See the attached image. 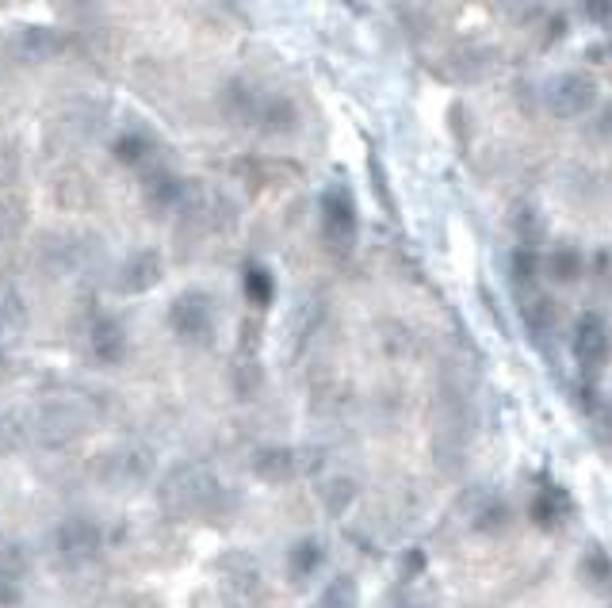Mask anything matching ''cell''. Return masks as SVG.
Masks as SVG:
<instances>
[{"label": "cell", "instance_id": "obj_1", "mask_svg": "<svg viewBox=\"0 0 612 608\" xmlns=\"http://www.w3.org/2000/svg\"><path fill=\"white\" fill-rule=\"evenodd\" d=\"M222 498V486L219 478L211 475L203 463H192V459H184V463H173L165 478L157 482V501L169 509V513H180V517H188V513H207V509H215Z\"/></svg>", "mask_w": 612, "mask_h": 608}, {"label": "cell", "instance_id": "obj_2", "mask_svg": "<svg viewBox=\"0 0 612 608\" xmlns=\"http://www.w3.org/2000/svg\"><path fill=\"white\" fill-rule=\"evenodd\" d=\"M153 475V456L138 444H119L92 459V478L104 490H138Z\"/></svg>", "mask_w": 612, "mask_h": 608}, {"label": "cell", "instance_id": "obj_3", "mask_svg": "<svg viewBox=\"0 0 612 608\" xmlns=\"http://www.w3.org/2000/svg\"><path fill=\"white\" fill-rule=\"evenodd\" d=\"M27 429H31V440L43 444V448H66L85 433V410L73 406V402H62V398L43 402L27 417Z\"/></svg>", "mask_w": 612, "mask_h": 608}, {"label": "cell", "instance_id": "obj_4", "mask_svg": "<svg viewBox=\"0 0 612 608\" xmlns=\"http://www.w3.org/2000/svg\"><path fill=\"white\" fill-rule=\"evenodd\" d=\"M544 104L559 119H578V115H586L597 104V81L586 77V73H563V77L547 81Z\"/></svg>", "mask_w": 612, "mask_h": 608}, {"label": "cell", "instance_id": "obj_5", "mask_svg": "<svg viewBox=\"0 0 612 608\" xmlns=\"http://www.w3.org/2000/svg\"><path fill=\"white\" fill-rule=\"evenodd\" d=\"M100 547H104V532H100V524L88 521V517H66L54 528V551L69 566L92 563L100 555Z\"/></svg>", "mask_w": 612, "mask_h": 608}, {"label": "cell", "instance_id": "obj_6", "mask_svg": "<svg viewBox=\"0 0 612 608\" xmlns=\"http://www.w3.org/2000/svg\"><path fill=\"white\" fill-rule=\"evenodd\" d=\"M219 586L222 593L241 605V601H253L257 593H261V570H257V559L253 555H245V551H234V555H226L219 559Z\"/></svg>", "mask_w": 612, "mask_h": 608}, {"label": "cell", "instance_id": "obj_7", "mask_svg": "<svg viewBox=\"0 0 612 608\" xmlns=\"http://www.w3.org/2000/svg\"><path fill=\"white\" fill-rule=\"evenodd\" d=\"M299 467H303V459L295 448H287V444H261L253 456H249V471L268 482V486H284L291 478L299 475Z\"/></svg>", "mask_w": 612, "mask_h": 608}, {"label": "cell", "instance_id": "obj_8", "mask_svg": "<svg viewBox=\"0 0 612 608\" xmlns=\"http://www.w3.org/2000/svg\"><path fill=\"white\" fill-rule=\"evenodd\" d=\"M609 348H612V337H609V326L601 318H582L578 329H574V356L582 360V368H601L609 360Z\"/></svg>", "mask_w": 612, "mask_h": 608}, {"label": "cell", "instance_id": "obj_9", "mask_svg": "<svg viewBox=\"0 0 612 608\" xmlns=\"http://www.w3.org/2000/svg\"><path fill=\"white\" fill-rule=\"evenodd\" d=\"M173 329L180 337H188V341H203L207 333H211V306L203 295H184L180 303L173 306Z\"/></svg>", "mask_w": 612, "mask_h": 608}, {"label": "cell", "instance_id": "obj_10", "mask_svg": "<svg viewBox=\"0 0 612 608\" xmlns=\"http://www.w3.org/2000/svg\"><path fill=\"white\" fill-rule=\"evenodd\" d=\"M322 559H326L322 543L314 540V536H306V540L295 543L291 555H287V578H291V582H306V578L322 566Z\"/></svg>", "mask_w": 612, "mask_h": 608}, {"label": "cell", "instance_id": "obj_11", "mask_svg": "<svg viewBox=\"0 0 612 608\" xmlns=\"http://www.w3.org/2000/svg\"><path fill=\"white\" fill-rule=\"evenodd\" d=\"M31 570V555L20 540H0V578L4 582H16L20 586Z\"/></svg>", "mask_w": 612, "mask_h": 608}, {"label": "cell", "instance_id": "obj_12", "mask_svg": "<svg viewBox=\"0 0 612 608\" xmlns=\"http://www.w3.org/2000/svg\"><path fill=\"white\" fill-rule=\"evenodd\" d=\"M318 498H322V505H326V513L341 517L352 501H356V482H352V478H345V475L326 478V482H322V490H318Z\"/></svg>", "mask_w": 612, "mask_h": 608}, {"label": "cell", "instance_id": "obj_13", "mask_svg": "<svg viewBox=\"0 0 612 608\" xmlns=\"http://www.w3.org/2000/svg\"><path fill=\"white\" fill-rule=\"evenodd\" d=\"M31 440V429H27V413H4L0 417V456L16 452Z\"/></svg>", "mask_w": 612, "mask_h": 608}, {"label": "cell", "instance_id": "obj_14", "mask_svg": "<svg viewBox=\"0 0 612 608\" xmlns=\"http://www.w3.org/2000/svg\"><path fill=\"white\" fill-rule=\"evenodd\" d=\"M547 272H551L559 283H574L582 276V257H578L574 249H555L551 261H547Z\"/></svg>", "mask_w": 612, "mask_h": 608}, {"label": "cell", "instance_id": "obj_15", "mask_svg": "<svg viewBox=\"0 0 612 608\" xmlns=\"http://www.w3.org/2000/svg\"><path fill=\"white\" fill-rule=\"evenodd\" d=\"M356 605V586H352V578H333L322 593V605L318 608H352Z\"/></svg>", "mask_w": 612, "mask_h": 608}, {"label": "cell", "instance_id": "obj_16", "mask_svg": "<svg viewBox=\"0 0 612 608\" xmlns=\"http://www.w3.org/2000/svg\"><path fill=\"white\" fill-rule=\"evenodd\" d=\"M96 352H100V360H119V352H123V333L115 322H100L96 326Z\"/></svg>", "mask_w": 612, "mask_h": 608}, {"label": "cell", "instance_id": "obj_17", "mask_svg": "<svg viewBox=\"0 0 612 608\" xmlns=\"http://www.w3.org/2000/svg\"><path fill=\"white\" fill-rule=\"evenodd\" d=\"M582 12L593 23H612V0H582Z\"/></svg>", "mask_w": 612, "mask_h": 608}, {"label": "cell", "instance_id": "obj_18", "mask_svg": "<svg viewBox=\"0 0 612 608\" xmlns=\"http://www.w3.org/2000/svg\"><path fill=\"white\" fill-rule=\"evenodd\" d=\"M16 601H20V586H16V582H4V578H0V605L12 608Z\"/></svg>", "mask_w": 612, "mask_h": 608}]
</instances>
